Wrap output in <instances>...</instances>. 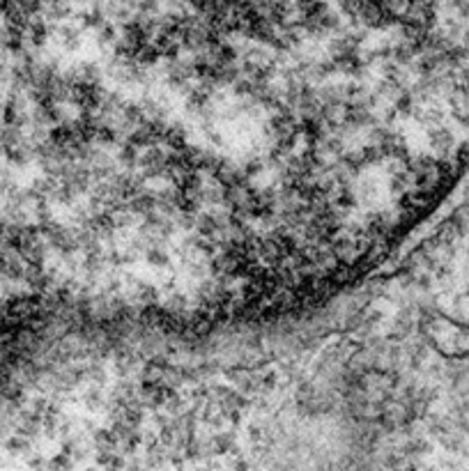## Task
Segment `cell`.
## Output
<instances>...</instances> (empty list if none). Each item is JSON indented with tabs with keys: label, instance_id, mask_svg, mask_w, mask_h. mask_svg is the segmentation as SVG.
<instances>
[{
	"label": "cell",
	"instance_id": "6da1fadb",
	"mask_svg": "<svg viewBox=\"0 0 469 471\" xmlns=\"http://www.w3.org/2000/svg\"><path fill=\"white\" fill-rule=\"evenodd\" d=\"M147 262H150V265H166L168 258L166 253L159 251V249H152V251L147 253Z\"/></svg>",
	"mask_w": 469,
	"mask_h": 471
}]
</instances>
